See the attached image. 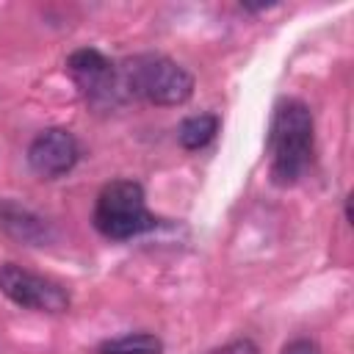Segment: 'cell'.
<instances>
[{
    "mask_svg": "<svg viewBox=\"0 0 354 354\" xmlns=\"http://www.w3.org/2000/svg\"><path fill=\"white\" fill-rule=\"evenodd\" d=\"M158 218L147 210L144 188L136 180L108 183L94 202V227L111 241H127L152 230Z\"/></svg>",
    "mask_w": 354,
    "mask_h": 354,
    "instance_id": "obj_3",
    "label": "cell"
},
{
    "mask_svg": "<svg viewBox=\"0 0 354 354\" xmlns=\"http://www.w3.org/2000/svg\"><path fill=\"white\" fill-rule=\"evenodd\" d=\"M66 69L72 75V80L80 86V91L88 100H111L119 91V75H116V64H111L100 50L94 47H83L75 50L66 58Z\"/></svg>",
    "mask_w": 354,
    "mask_h": 354,
    "instance_id": "obj_6",
    "label": "cell"
},
{
    "mask_svg": "<svg viewBox=\"0 0 354 354\" xmlns=\"http://www.w3.org/2000/svg\"><path fill=\"white\" fill-rule=\"evenodd\" d=\"M282 354H321V348H318L313 340L299 337V340H290V343L282 348Z\"/></svg>",
    "mask_w": 354,
    "mask_h": 354,
    "instance_id": "obj_11",
    "label": "cell"
},
{
    "mask_svg": "<svg viewBox=\"0 0 354 354\" xmlns=\"http://www.w3.org/2000/svg\"><path fill=\"white\" fill-rule=\"evenodd\" d=\"M100 354H160L163 343L149 332H127L122 337H111L100 343Z\"/></svg>",
    "mask_w": 354,
    "mask_h": 354,
    "instance_id": "obj_9",
    "label": "cell"
},
{
    "mask_svg": "<svg viewBox=\"0 0 354 354\" xmlns=\"http://www.w3.org/2000/svg\"><path fill=\"white\" fill-rule=\"evenodd\" d=\"M216 133H218V119L213 113H196V116L183 119V124L177 130V138L185 149H202L213 141Z\"/></svg>",
    "mask_w": 354,
    "mask_h": 354,
    "instance_id": "obj_8",
    "label": "cell"
},
{
    "mask_svg": "<svg viewBox=\"0 0 354 354\" xmlns=\"http://www.w3.org/2000/svg\"><path fill=\"white\" fill-rule=\"evenodd\" d=\"M268 149L274 183L293 185L313 160V113L304 102L288 100L274 111Z\"/></svg>",
    "mask_w": 354,
    "mask_h": 354,
    "instance_id": "obj_1",
    "label": "cell"
},
{
    "mask_svg": "<svg viewBox=\"0 0 354 354\" xmlns=\"http://www.w3.org/2000/svg\"><path fill=\"white\" fill-rule=\"evenodd\" d=\"M0 290L14 304L39 313H64L69 307V293L58 282L44 279L17 263L0 266Z\"/></svg>",
    "mask_w": 354,
    "mask_h": 354,
    "instance_id": "obj_4",
    "label": "cell"
},
{
    "mask_svg": "<svg viewBox=\"0 0 354 354\" xmlns=\"http://www.w3.org/2000/svg\"><path fill=\"white\" fill-rule=\"evenodd\" d=\"M119 91L152 105H183L194 94V77L166 55H136L116 66Z\"/></svg>",
    "mask_w": 354,
    "mask_h": 354,
    "instance_id": "obj_2",
    "label": "cell"
},
{
    "mask_svg": "<svg viewBox=\"0 0 354 354\" xmlns=\"http://www.w3.org/2000/svg\"><path fill=\"white\" fill-rule=\"evenodd\" d=\"M77 155H80L77 138L69 130H64V127H50V130H41L30 141V147H28V166L39 177L55 180V177L66 174L77 163Z\"/></svg>",
    "mask_w": 354,
    "mask_h": 354,
    "instance_id": "obj_5",
    "label": "cell"
},
{
    "mask_svg": "<svg viewBox=\"0 0 354 354\" xmlns=\"http://www.w3.org/2000/svg\"><path fill=\"white\" fill-rule=\"evenodd\" d=\"M0 224L8 232H14L17 238H25V241H41L47 235V227L39 216H33L30 210L17 207L11 202H0Z\"/></svg>",
    "mask_w": 354,
    "mask_h": 354,
    "instance_id": "obj_7",
    "label": "cell"
},
{
    "mask_svg": "<svg viewBox=\"0 0 354 354\" xmlns=\"http://www.w3.org/2000/svg\"><path fill=\"white\" fill-rule=\"evenodd\" d=\"M210 354H260V348L249 337H241V340H232V343H227V346H221Z\"/></svg>",
    "mask_w": 354,
    "mask_h": 354,
    "instance_id": "obj_10",
    "label": "cell"
}]
</instances>
